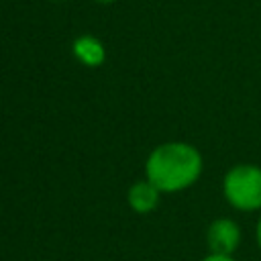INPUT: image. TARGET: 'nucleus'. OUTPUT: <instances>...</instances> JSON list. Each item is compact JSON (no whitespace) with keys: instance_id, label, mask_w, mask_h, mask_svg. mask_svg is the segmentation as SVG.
<instances>
[{"instance_id":"nucleus-1","label":"nucleus","mask_w":261,"mask_h":261,"mask_svg":"<svg viewBox=\"0 0 261 261\" xmlns=\"http://www.w3.org/2000/svg\"><path fill=\"white\" fill-rule=\"evenodd\" d=\"M204 171V157L198 147L186 141L157 145L145 161V177L161 194H175L192 188Z\"/></svg>"},{"instance_id":"nucleus-2","label":"nucleus","mask_w":261,"mask_h":261,"mask_svg":"<svg viewBox=\"0 0 261 261\" xmlns=\"http://www.w3.org/2000/svg\"><path fill=\"white\" fill-rule=\"evenodd\" d=\"M222 196L237 212H261V165H230L222 177Z\"/></svg>"},{"instance_id":"nucleus-3","label":"nucleus","mask_w":261,"mask_h":261,"mask_svg":"<svg viewBox=\"0 0 261 261\" xmlns=\"http://www.w3.org/2000/svg\"><path fill=\"white\" fill-rule=\"evenodd\" d=\"M243 232L237 220L228 216L214 218L206 228V245L212 255H234L241 245Z\"/></svg>"},{"instance_id":"nucleus-4","label":"nucleus","mask_w":261,"mask_h":261,"mask_svg":"<svg viewBox=\"0 0 261 261\" xmlns=\"http://www.w3.org/2000/svg\"><path fill=\"white\" fill-rule=\"evenodd\" d=\"M159 200H161V192L147 177L135 181L128 188V192H126V202H128V206L137 214H149V212H153L159 206Z\"/></svg>"},{"instance_id":"nucleus-5","label":"nucleus","mask_w":261,"mask_h":261,"mask_svg":"<svg viewBox=\"0 0 261 261\" xmlns=\"http://www.w3.org/2000/svg\"><path fill=\"white\" fill-rule=\"evenodd\" d=\"M71 53L86 67H98L106 59V49L102 41L94 35H80L71 45Z\"/></svg>"},{"instance_id":"nucleus-6","label":"nucleus","mask_w":261,"mask_h":261,"mask_svg":"<svg viewBox=\"0 0 261 261\" xmlns=\"http://www.w3.org/2000/svg\"><path fill=\"white\" fill-rule=\"evenodd\" d=\"M200 261H237V259H234V255H212V253H208Z\"/></svg>"},{"instance_id":"nucleus-7","label":"nucleus","mask_w":261,"mask_h":261,"mask_svg":"<svg viewBox=\"0 0 261 261\" xmlns=\"http://www.w3.org/2000/svg\"><path fill=\"white\" fill-rule=\"evenodd\" d=\"M255 239H257V247L261 251V212L257 216V226H255Z\"/></svg>"},{"instance_id":"nucleus-8","label":"nucleus","mask_w":261,"mask_h":261,"mask_svg":"<svg viewBox=\"0 0 261 261\" xmlns=\"http://www.w3.org/2000/svg\"><path fill=\"white\" fill-rule=\"evenodd\" d=\"M96 2H100V4H110V2H114V0H96Z\"/></svg>"},{"instance_id":"nucleus-9","label":"nucleus","mask_w":261,"mask_h":261,"mask_svg":"<svg viewBox=\"0 0 261 261\" xmlns=\"http://www.w3.org/2000/svg\"><path fill=\"white\" fill-rule=\"evenodd\" d=\"M53 2H65V0H53Z\"/></svg>"}]
</instances>
